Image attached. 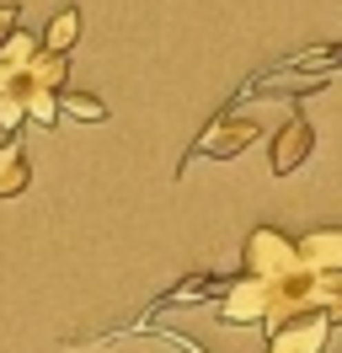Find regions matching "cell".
Masks as SVG:
<instances>
[{"mask_svg":"<svg viewBox=\"0 0 342 353\" xmlns=\"http://www.w3.org/2000/svg\"><path fill=\"white\" fill-rule=\"evenodd\" d=\"M241 263H246L241 273L278 284V279H294V273H299V252H294V241H289L283 230H273V225H256L252 236H246V257H241Z\"/></svg>","mask_w":342,"mask_h":353,"instance_id":"1","label":"cell"},{"mask_svg":"<svg viewBox=\"0 0 342 353\" xmlns=\"http://www.w3.org/2000/svg\"><path fill=\"white\" fill-rule=\"evenodd\" d=\"M273 289L268 279H252V273H241L230 289H225V300H219V321L225 327H268V316H273Z\"/></svg>","mask_w":342,"mask_h":353,"instance_id":"2","label":"cell"},{"mask_svg":"<svg viewBox=\"0 0 342 353\" xmlns=\"http://www.w3.org/2000/svg\"><path fill=\"white\" fill-rule=\"evenodd\" d=\"M326 332H332V321L321 310L283 316L278 327H268V353H321L326 348Z\"/></svg>","mask_w":342,"mask_h":353,"instance_id":"3","label":"cell"},{"mask_svg":"<svg viewBox=\"0 0 342 353\" xmlns=\"http://www.w3.org/2000/svg\"><path fill=\"white\" fill-rule=\"evenodd\" d=\"M256 123L252 118H235V112H219L209 129L198 134V145H192V155H214V161H230V155H241L246 145H256Z\"/></svg>","mask_w":342,"mask_h":353,"instance_id":"4","label":"cell"},{"mask_svg":"<svg viewBox=\"0 0 342 353\" xmlns=\"http://www.w3.org/2000/svg\"><path fill=\"white\" fill-rule=\"evenodd\" d=\"M310 150H316V129H310V118L305 112H294L283 129L273 134V145H268V161H273V176H289L299 172L305 161H310Z\"/></svg>","mask_w":342,"mask_h":353,"instance_id":"5","label":"cell"},{"mask_svg":"<svg viewBox=\"0 0 342 353\" xmlns=\"http://www.w3.org/2000/svg\"><path fill=\"white\" fill-rule=\"evenodd\" d=\"M294 252H299V268H305V273H342V230L337 225L299 236Z\"/></svg>","mask_w":342,"mask_h":353,"instance_id":"6","label":"cell"},{"mask_svg":"<svg viewBox=\"0 0 342 353\" xmlns=\"http://www.w3.org/2000/svg\"><path fill=\"white\" fill-rule=\"evenodd\" d=\"M64 75H70V54H54V48H38L32 59H27V70H21L17 91H59Z\"/></svg>","mask_w":342,"mask_h":353,"instance_id":"7","label":"cell"},{"mask_svg":"<svg viewBox=\"0 0 342 353\" xmlns=\"http://www.w3.org/2000/svg\"><path fill=\"white\" fill-rule=\"evenodd\" d=\"M27 150H21V139H6L0 145V199H17L21 188H27Z\"/></svg>","mask_w":342,"mask_h":353,"instance_id":"8","label":"cell"},{"mask_svg":"<svg viewBox=\"0 0 342 353\" xmlns=\"http://www.w3.org/2000/svg\"><path fill=\"white\" fill-rule=\"evenodd\" d=\"M75 38H81V11H75V6H64L59 17L48 22V32H43V48H54V54H70V48H75Z\"/></svg>","mask_w":342,"mask_h":353,"instance_id":"9","label":"cell"},{"mask_svg":"<svg viewBox=\"0 0 342 353\" xmlns=\"http://www.w3.org/2000/svg\"><path fill=\"white\" fill-rule=\"evenodd\" d=\"M59 112L81 118V123H102V118H107V102H102V97H91V91H64V97H59Z\"/></svg>","mask_w":342,"mask_h":353,"instance_id":"10","label":"cell"},{"mask_svg":"<svg viewBox=\"0 0 342 353\" xmlns=\"http://www.w3.org/2000/svg\"><path fill=\"white\" fill-rule=\"evenodd\" d=\"M38 48H43L38 38H32V32H21V27H17V32H11L6 43H0V59H6L11 70H27V59H32Z\"/></svg>","mask_w":342,"mask_h":353,"instance_id":"11","label":"cell"},{"mask_svg":"<svg viewBox=\"0 0 342 353\" xmlns=\"http://www.w3.org/2000/svg\"><path fill=\"white\" fill-rule=\"evenodd\" d=\"M21 118H27V108H21V97H17V91H6V97H0V123H6V129H17Z\"/></svg>","mask_w":342,"mask_h":353,"instance_id":"12","label":"cell"},{"mask_svg":"<svg viewBox=\"0 0 342 353\" xmlns=\"http://www.w3.org/2000/svg\"><path fill=\"white\" fill-rule=\"evenodd\" d=\"M17 27H21V11H17V6H0V43H6Z\"/></svg>","mask_w":342,"mask_h":353,"instance_id":"13","label":"cell"},{"mask_svg":"<svg viewBox=\"0 0 342 353\" xmlns=\"http://www.w3.org/2000/svg\"><path fill=\"white\" fill-rule=\"evenodd\" d=\"M294 65H342V43H337V48H326V54H299Z\"/></svg>","mask_w":342,"mask_h":353,"instance_id":"14","label":"cell"}]
</instances>
